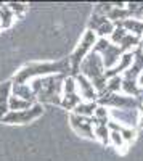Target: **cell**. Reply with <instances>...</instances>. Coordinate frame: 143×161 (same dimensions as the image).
I'll list each match as a JSON object with an SVG mask.
<instances>
[{"label":"cell","instance_id":"6da1fadb","mask_svg":"<svg viewBox=\"0 0 143 161\" xmlns=\"http://www.w3.org/2000/svg\"><path fill=\"white\" fill-rule=\"evenodd\" d=\"M71 76V64L69 60L64 58L61 61H44V63H29L23 66L16 74L13 76L11 82L15 84H26L28 80H32L35 77H47V76Z\"/></svg>","mask_w":143,"mask_h":161},{"label":"cell","instance_id":"7a4b0ae2","mask_svg":"<svg viewBox=\"0 0 143 161\" xmlns=\"http://www.w3.org/2000/svg\"><path fill=\"white\" fill-rule=\"evenodd\" d=\"M66 76L55 74L47 77H35L29 84L31 90L37 98V103H51V105H61L63 95V80Z\"/></svg>","mask_w":143,"mask_h":161},{"label":"cell","instance_id":"3957f363","mask_svg":"<svg viewBox=\"0 0 143 161\" xmlns=\"http://www.w3.org/2000/svg\"><path fill=\"white\" fill-rule=\"evenodd\" d=\"M79 73L84 74L90 80V84L93 86V89L97 90L98 95L105 90V86H106L105 66H103V61H101L100 55L90 52L88 55L85 57V60L82 61L81 68H79Z\"/></svg>","mask_w":143,"mask_h":161},{"label":"cell","instance_id":"277c9868","mask_svg":"<svg viewBox=\"0 0 143 161\" xmlns=\"http://www.w3.org/2000/svg\"><path fill=\"white\" fill-rule=\"evenodd\" d=\"M143 73V48L137 47L134 50V61L130 64L122 77V87L121 90L124 92V95L134 97V98H140L141 95V89L138 87L137 80L140 77V74Z\"/></svg>","mask_w":143,"mask_h":161},{"label":"cell","instance_id":"5b68a950","mask_svg":"<svg viewBox=\"0 0 143 161\" xmlns=\"http://www.w3.org/2000/svg\"><path fill=\"white\" fill-rule=\"evenodd\" d=\"M97 34L93 31H90L87 29L81 39V42L77 44V47L74 48V52L71 53V57L68 58L69 60V64H71V76H77L79 74V68H81V64L82 61L85 60V57L88 55L90 52L93 50V45L97 44Z\"/></svg>","mask_w":143,"mask_h":161},{"label":"cell","instance_id":"8992f818","mask_svg":"<svg viewBox=\"0 0 143 161\" xmlns=\"http://www.w3.org/2000/svg\"><path fill=\"white\" fill-rule=\"evenodd\" d=\"M141 102V98L119 95V93H100L97 98V105L111 110H138Z\"/></svg>","mask_w":143,"mask_h":161},{"label":"cell","instance_id":"52a82bcc","mask_svg":"<svg viewBox=\"0 0 143 161\" xmlns=\"http://www.w3.org/2000/svg\"><path fill=\"white\" fill-rule=\"evenodd\" d=\"M93 53L100 55L101 61H103V66H105V71L106 69H111L118 64L119 58L122 57V50L119 45H114L111 44L108 39H97V44L93 45Z\"/></svg>","mask_w":143,"mask_h":161},{"label":"cell","instance_id":"ba28073f","mask_svg":"<svg viewBox=\"0 0 143 161\" xmlns=\"http://www.w3.org/2000/svg\"><path fill=\"white\" fill-rule=\"evenodd\" d=\"M44 114V106L40 103H34L29 110H23V111H8L5 118L2 119V123L5 124H28L31 121L40 118Z\"/></svg>","mask_w":143,"mask_h":161},{"label":"cell","instance_id":"9c48e42d","mask_svg":"<svg viewBox=\"0 0 143 161\" xmlns=\"http://www.w3.org/2000/svg\"><path fill=\"white\" fill-rule=\"evenodd\" d=\"M69 123L71 127L77 136H82L87 139H95L93 136V121L92 118H84V116H77L74 113L69 114Z\"/></svg>","mask_w":143,"mask_h":161},{"label":"cell","instance_id":"30bf717a","mask_svg":"<svg viewBox=\"0 0 143 161\" xmlns=\"http://www.w3.org/2000/svg\"><path fill=\"white\" fill-rule=\"evenodd\" d=\"M109 119L135 129L138 126L140 111L138 110H109Z\"/></svg>","mask_w":143,"mask_h":161},{"label":"cell","instance_id":"8fae6325","mask_svg":"<svg viewBox=\"0 0 143 161\" xmlns=\"http://www.w3.org/2000/svg\"><path fill=\"white\" fill-rule=\"evenodd\" d=\"M74 80H76V89H77V93L79 97L82 98V102H97L98 98V93L97 90L93 89V86L90 84V80L84 76V74H77L74 76Z\"/></svg>","mask_w":143,"mask_h":161},{"label":"cell","instance_id":"7c38bea8","mask_svg":"<svg viewBox=\"0 0 143 161\" xmlns=\"http://www.w3.org/2000/svg\"><path fill=\"white\" fill-rule=\"evenodd\" d=\"M134 61V52H127V53H122V57L119 58L118 64L114 66L111 69H106L105 71V77L106 80L111 79V77H116V76H121L122 73H125L129 68H130V64Z\"/></svg>","mask_w":143,"mask_h":161},{"label":"cell","instance_id":"4fadbf2b","mask_svg":"<svg viewBox=\"0 0 143 161\" xmlns=\"http://www.w3.org/2000/svg\"><path fill=\"white\" fill-rule=\"evenodd\" d=\"M108 129L121 134V137L124 139L125 145L132 143V142L135 140V137H137V129H132V127H127V126H124V124H119V123H116V121H113V119H109Z\"/></svg>","mask_w":143,"mask_h":161},{"label":"cell","instance_id":"5bb4252c","mask_svg":"<svg viewBox=\"0 0 143 161\" xmlns=\"http://www.w3.org/2000/svg\"><path fill=\"white\" fill-rule=\"evenodd\" d=\"M11 95L18 97L21 100H26V102H31V103L37 102V98L34 95V92L31 90L29 84H15V82H11Z\"/></svg>","mask_w":143,"mask_h":161},{"label":"cell","instance_id":"9a60e30c","mask_svg":"<svg viewBox=\"0 0 143 161\" xmlns=\"http://www.w3.org/2000/svg\"><path fill=\"white\" fill-rule=\"evenodd\" d=\"M11 97V80H5L0 84V121L5 118L8 110V100Z\"/></svg>","mask_w":143,"mask_h":161},{"label":"cell","instance_id":"2e32d148","mask_svg":"<svg viewBox=\"0 0 143 161\" xmlns=\"http://www.w3.org/2000/svg\"><path fill=\"white\" fill-rule=\"evenodd\" d=\"M118 24L122 26L129 34H132V36L141 39V36H143V21L129 18V19H124V21H118Z\"/></svg>","mask_w":143,"mask_h":161},{"label":"cell","instance_id":"e0dca14e","mask_svg":"<svg viewBox=\"0 0 143 161\" xmlns=\"http://www.w3.org/2000/svg\"><path fill=\"white\" fill-rule=\"evenodd\" d=\"M15 15L13 11L10 10L8 3H2L0 5V31H5V29H10L13 23H15Z\"/></svg>","mask_w":143,"mask_h":161},{"label":"cell","instance_id":"ac0fdd59","mask_svg":"<svg viewBox=\"0 0 143 161\" xmlns=\"http://www.w3.org/2000/svg\"><path fill=\"white\" fill-rule=\"evenodd\" d=\"M93 121V119H92ZM109 123V121H108ZM108 123H100V121H93V136L95 139H98L103 145H109V129H108Z\"/></svg>","mask_w":143,"mask_h":161},{"label":"cell","instance_id":"d6986e66","mask_svg":"<svg viewBox=\"0 0 143 161\" xmlns=\"http://www.w3.org/2000/svg\"><path fill=\"white\" fill-rule=\"evenodd\" d=\"M97 102H82V103H79L76 106V108L72 110V113L74 114H77V116H84V118H92L93 116V113H95V110H97Z\"/></svg>","mask_w":143,"mask_h":161},{"label":"cell","instance_id":"ffe728a7","mask_svg":"<svg viewBox=\"0 0 143 161\" xmlns=\"http://www.w3.org/2000/svg\"><path fill=\"white\" fill-rule=\"evenodd\" d=\"M79 103H82V98L79 97V93H77V92H72V93H63V95H61V106H63L64 110L72 111Z\"/></svg>","mask_w":143,"mask_h":161},{"label":"cell","instance_id":"44dd1931","mask_svg":"<svg viewBox=\"0 0 143 161\" xmlns=\"http://www.w3.org/2000/svg\"><path fill=\"white\" fill-rule=\"evenodd\" d=\"M119 47H121V50H122L124 53L134 52L137 47H140V37H135V36H132V34H127V36L124 37V40L119 44Z\"/></svg>","mask_w":143,"mask_h":161},{"label":"cell","instance_id":"7402d4cb","mask_svg":"<svg viewBox=\"0 0 143 161\" xmlns=\"http://www.w3.org/2000/svg\"><path fill=\"white\" fill-rule=\"evenodd\" d=\"M32 105L34 103H31V102H26V100H21L18 97L11 95L8 100V110L10 111H23V110H29Z\"/></svg>","mask_w":143,"mask_h":161},{"label":"cell","instance_id":"603a6c76","mask_svg":"<svg viewBox=\"0 0 143 161\" xmlns=\"http://www.w3.org/2000/svg\"><path fill=\"white\" fill-rule=\"evenodd\" d=\"M121 87H122V77L121 76H116V77H111L106 80V86H105V90L101 93H119L121 92Z\"/></svg>","mask_w":143,"mask_h":161},{"label":"cell","instance_id":"cb8c5ba5","mask_svg":"<svg viewBox=\"0 0 143 161\" xmlns=\"http://www.w3.org/2000/svg\"><path fill=\"white\" fill-rule=\"evenodd\" d=\"M129 32L122 28V26H119L118 23H114V31H113V34L109 36V42L111 44H114V45H118V44H121L122 40H124V37L127 36Z\"/></svg>","mask_w":143,"mask_h":161},{"label":"cell","instance_id":"d4e9b609","mask_svg":"<svg viewBox=\"0 0 143 161\" xmlns=\"http://www.w3.org/2000/svg\"><path fill=\"white\" fill-rule=\"evenodd\" d=\"M10 10L13 11V15L15 18H23L26 15V11H28V3H19V2H10L8 3Z\"/></svg>","mask_w":143,"mask_h":161},{"label":"cell","instance_id":"484cf974","mask_svg":"<svg viewBox=\"0 0 143 161\" xmlns=\"http://www.w3.org/2000/svg\"><path fill=\"white\" fill-rule=\"evenodd\" d=\"M92 119L93 121H100V123H108V121H109V110L105 108V106L98 105L95 113H93V116H92Z\"/></svg>","mask_w":143,"mask_h":161},{"label":"cell","instance_id":"4316f807","mask_svg":"<svg viewBox=\"0 0 143 161\" xmlns=\"http://www.w3.org/2000/svg\"><path fill=\"white\" fill-rule=\"evenodd\" d=\"M109 143H113L116 148H127V145H125V142H124V139L121 137V134H118V132H114V130H111L109 132Z\"/></svg>","mask_w":143,"mask_h":161},{"label":"cell","instance_id":"83f0119b","mask_svg":"<svg viewBox=\"0 0 143 161\" xmlns=\"http://www.w3.org/2000/svg\"><path fill=\"white\" fill-rule=\"evenodd\" d=\"M138 111H140V119H138V126H137V127L143 129V102H141V105H140Z\"/></svg>","mask_w":143,"mask_h":161},{"label":"cell","instance_id":"f1b7e54d","mask_svg":"<svg viewBox=\"0 0 143 161\" xmlns=\"http://www.w3.org/2000/svg\"><path fill=\"white\" fill-rule=\"evenodd\" d=\"M137 84H138V87H140V89L143 87V73L140 74V77H138V80H137Z\"/></svg>","mask_w":143,"mask_h":161},{"label":"cell","instance_id":"f546056e","mask_svg":"<svg viewBox=\"0 0 143 161\" xmlns=\"http://www.w3.org/2000/svg\"><path fill=\"white\" fill-rule=\"evenodd\" d=\"M140 47L143 48V36H141V39H140Z\"/></svg>","mask_w":143,"mask_h":161},{"label":"cell","instance_id":"4dcf8cb0","mask_svg":"<svg viewBox=\"0 0 143 161\" xmlns=\"http://www.w3.org/2000/svg\"><path fill=\"white\" fill-rule=\"evenodd\" d=\"M0 5H2V3H0Z\"/></svg>","mask_w":143,"mask_h":161}]
</instances>
